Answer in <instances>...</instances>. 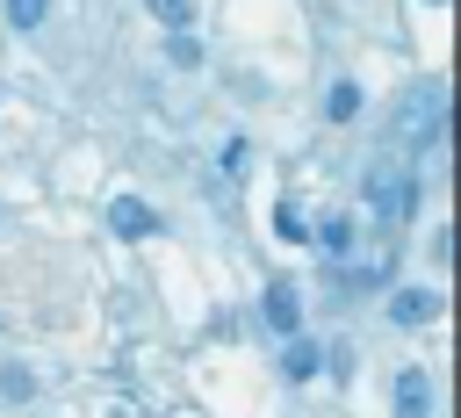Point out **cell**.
Returning a JSON list of instances; mask_svg holds the SVG:
<instances>
[{"instance_id":"6da1fadb","label":"cell","mask_w":461,"mask_h":418,"mask_svg":"<svg viewBox=\"0 0 461 418\" xmlns=\"http://www.w3.org/2000/svg\"><path fill=\"white\" fill-rule=\"evenodd\" d=\"M367 209L382 216V223H403L411 209H418V180L396 166V159H382V166H367Z\"/></svg>"},{"instance_id":"7a4b0ae2","label":"cell","mask_w":461,"mask_h":418,"mask_svg":"<svg viewBox=\"0 0 461 418\" xmlns=\"http://www.w3.org/2000/svg\"><path fill=\"white\" fill-rule=\"evenodd\" d=\"M259 310H267V324H274L281 339H295V332H303V295H295L288 281H267V295H259Z\"/></svg>"},{"instance_id":"3957f363","label":"cell","mask_w":461,"mask_h":418,"mask_svg":"<svg viewBox=\"0 0 461 418\" xmlns=\"http://www.w3.org/2000/svg\"><path fill=\"white\" fill-rule=\"evenodd\" d=\"M108 223H115V238H151V231H158L151 202H137V195H115V202H108Z\"/></svg>"},{"instance_id":"277c9868","label":"cell","mask_w":461,"mask_h":418,"mask_svg":"<svg viewBox=\"0 0 461 418\" xmlns=\"http://www.w3.org/2000/svg\"><path fill=\"white\" fill-rule=\"evenodd\" d=\"M389 396H396V418H425V411H432V382H425L418 368H403V375L389 382Z\"/></svg>"},{"instance_id":"5b68a950","label":"cell","mask_w":461,"mask_h":418,"mask_svg":"<svg viewBox=\"0 0 461 418\" xmlns=\"http://www.w3.org/2000/svg\"><path fill=\"white\" fill-rule=\"evenodd\" d=\"M389 317H396V324H432V317H439V295H432V288H396V295H389Z\"/></svg>"},{"instance_id":"8992f818","label":"cell","mask_w":461,"mask_h":418,"mask_svg":"<svg viewBox=\"0 0 461 418\" xmlns=\"http://www.w3.org/2000/svg\"><path fill=\"white\" fill-rule=\"evenodd\" d=\"M317 360H324V353H317V339H303V332L281 346V375H288V382H310V375H317Z\"/></svg>"},{"instance_id":"52a82bcc","label":"cell","mask_w":461,"mask_h":418,"mask_svg":"<svg viewBox=\"0 0 461 418\" xmlns=\"http://www.w3.org/2000/svg\"><path fill=\"white\" fill-rule=\"evenodd\" d=\"M310 238H317V245H324L331 259H346V252H353V216H324V223H317Z\"/></svg>"},{"instance_id":"ba28073f","label":"cell","mask_w":461,"mask_h":418,"mask_svg":"<svg viewBox=\"0 0 461 418\" xmlns=\"http://www.w3.org/2000/svg\"><path fill=\"white\" fill-rule=\"evenodd\" d=\"M274 238H288V245H310V216H303L295 202H274Z\"/></svg>"},{"instance_id":"9c48e42d","label":"cell","mask_w":461,"mask_h":418,"mask_svg":"<svg viewBox=\"0 0 461 418\" xmlns=\"http://www.w3.org/2000/svg\"><path fill=\"white\" fill-rule=\"evenodd\" d=\"M324 115H331V123H353V115H360V86H353V79H339V86L324 94Z\"/></svg>"},{"instance_id":"30bf717a","label":"cell","mask_w":461,"mask_h":418,"mask_svg":"<svg viewBox=\"0 0 461 418\" xmlns=\"http://www.w3.org/2000/svg\"><path fill=\"white\" fill-rule=\"evenodd\" d=\"M166 58H173L180 72H194V65H202V43H194L187 29H173V36H166Z\"/></svg>"},{"instance_id":"8fae6325","label":"cell","mask_w":461,"mask_h":418,"mask_svg":"<svg viewBox=\"0 0 461 418\" xmlns=\"http://www.w3.org/2000/svg\"><path fill=\"white\" fill-rule=\"evenodd\" d=\"M0 396H7V404H29V396H36V375H29V368H0Z\"/></svg>"},{"instance_id":"7c38bea8","label":"cell","mask_w":461,"mask_h":418,"mask_svg":"<svg viewBox=\"0 0 461 418\" xmlns=\"http://www.w3.org/2000/svg\"><path fill=\"white\" fill-rule=\"evenodd\" d=\"M43 14H50V0H7V22L14 29H43Z\"/></svg>"},{"instance_id":"4fadbf2b","label":"cell","mask_w":461,"mask_h":418,"mask_svg":"<svg viewBox=\"0 0 461 418\" xmlns=\"http://www.w3.org/2000/svg\"><path fill=\"white\" fill-rule=\"evenodd\" d=\"M144 7H151L166 29H187V22H194V0H144Z\"/></svg>"},{"instance_id":"5bb4252c","label":"cell","mask_w":461,"mask_h":418,"mask_svg":"<svg viewBox=\"0 0 461 418\" xmlns=\"http://www.w3.org/2000/svg\"><path fill=\"white\" fill-rule=\"evenodd\" d=\"M245 166H252V144H245V137H230V144H223V173H230V180H238V173H245Z\"/></svg>"},{"instance_id":"9a60e30c","label":"cell","mask_w":461,"mask_h":418,"mask_svg":"<svg viewBox=\"0 0 461 418\" xmlns=\"http://www.w3.org/2000/svg\"><path fill=\"white\" fill-rule=\"evenodd\" d=\"M432 7H439V0H432Z\"/></svg>"}]
</instances>
